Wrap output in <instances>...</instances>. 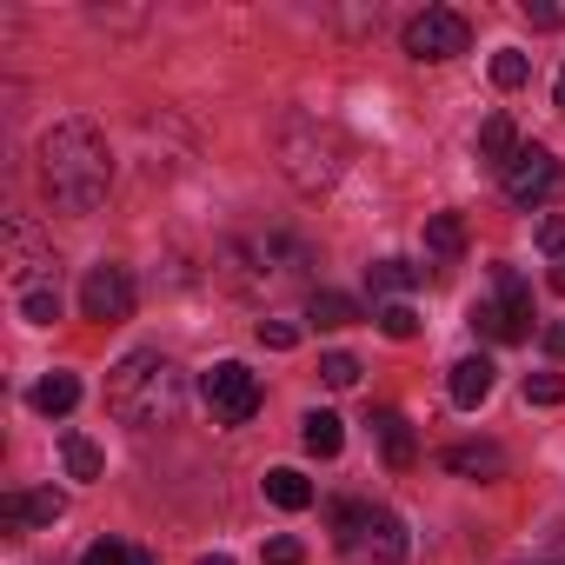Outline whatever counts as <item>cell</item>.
<instances>
[{
	"label": "cell",
	"instance_id": "obj_5",
	"mask_svg": "<svg viewBox=\"0 0 565 565\" xmlns=\"http://www.w3.org/2000/svg\"><path fill=\"white\" fill-rule=\"evenodd\" d=\"M466 327H472L479 340H499V347L532 340V287H525V273H519V266H505V259L492 266V294L472 300Z\"/></svg>",
	"mask_w": 565,
	"mask_h": 565
},
{
	"label": "cell",
	"instance_id": "obj_17",
	"mask_svg": "<svg viewBox=\"0 0 565 565\" xmlns=\"http://www.w3.org/2000/svg\"><path fill=\"white\" fill-rule=\"evenodd\" d=\"M300 446H307L313 459H340V446H347L340 413H307V419H300Z\"/></svg>",
	"mask_w": 565,
	"mask_h": 565
},
{
	"label": "cell",
	"instance_id": "obj_26",
	"mask_svg": "<svg viewBox=\"0 0 565 565\" xmlns=\"http://www.w3.org/2000/svg\"><path fill=\"white\" fill-rule=\"evenodd\" d=\"M320 380L347 393V386H360V360H353V353H327V360H320Z\"/></svg>",
	"mask_w": 565,
	"mask_h": 565
},
{
	"label": "cell",
	"instance_id": "obj_20",
	"mask_svg": "<svg viewBox=\"0 0 565 565\" xmlns=\"http://www.w3.org/2000/svg\"><path fill=\"white\" fill-rule=\"evenodd\" d=\"M512 153H519V134H512V120H505V114H486V127H479V160L505 173V160H512Z\"/></svg>",
	"mask_w": 565,
	"mask_h": 565
},
{
	"label": "cell",
	"instance_id": "obj_33",
	"mask_svg": "<svg viewBox=\"0 0 565 565\" xmlns=\"http://www.w3.org/2000/svg\"><path fill=\"white\" fill-rule=\"evenodd\" d=\"M545 347H552V353H558V360H565V320H558V327H552V333H545Z\"/></svg>",
	"mask_w": 565,
	"mask_h": 565
},
{
	"label": "cell",
	"instance_id": "obj_34",
	"mask_svg": "<svg viewBox=\"0 0 565 565\" xmlns=\"http://www.w3.org/2000/svg\"><path fill=\"white\" fill-rule=\"evenodd\" d=\"M552 100H558V114H565V67H558V87H552Z\"/></svg>",
	"mask_w": 565,
	"mask_h": 565
},
{
	"label": "cell",
	"instance_id": "obj_11",
	"mask_svg": "<svg viewBox=\"0 0 565 565\" xmlns=\"http://www.w3.org/2000/svg\"><path fill=\"white\" fill-rule=\"evenodd\" d=\"M446 472H459V479H505V446L459 439V446H446Z\"/></svg>",
	"mask_w": 565,
	"mask_h": 565
},
{
	"label": "cell",
	"instance_id": "obj_30",
	"mask_svg": "<svg viewBox=\"0 0 565 565\" xmlns=\"http://www.w3.org/2000/svg\"><path fill=\"white\" fill-rule=\"evenodd\" d=\"M539 253H552V259L565 253V213H545L539 220Z\"/></svg>",
	"mask_w": 565,
	"mask_h": 565
},
{
	"label": "cell",
	"instance_id": "obj_19",
	"mask_svg": "<svg viewBox=\"0 0 565 565\" xmlns=\"http://www.w3.org/2000/svg\"><path fill=\"white\" fill-rule=\"evenodd\" d=\"M266 499H273L279 512H307V505H313V486H307L294 466H273V472H266Z\"/></svg>",
	"mask_w": 565,
	"mask_h": 565
},
{
	"label": "cell",
	"instance_id": "obj_24",
	"mask_svg": "<svg viewBox=\"0 0 565 565\" xmlns=\"http://www.w3.org/2000/svg\"><path fill=\"white\" fill-rule=\"evenodd\" d=\"M525 74H532V61H525L519 47H499V54H492V87L512 94V87H525Z\"/></svg>",
	"mask_w": 565,
	"mask_h": 565
},
{
	"label": "cell",
	"instance_id": "obj_27",
	"mask_svg": "<svg viewBox=\"0 0 565 565\" xmlns=\"http://www.w3.org/2000/svg\"><path fill=\"white\" fill-rule=\"evenodd\" d=\"M558 399H565L558 373H525V406H558Z\"/></svg>",
	"mask_w": 565,
	"mask_h": 565
},
{
	"label": "cell",
	"instance_id": "obj_13",
	"mask_svg": "<svg viewBox=\"0 0 565 565\" xmlns=\"http://www.w3.org/2000/svg\"><path fill=\"white\" fill-rule=\"evenodd\" d=\"M67 512V499L47 486V492H8V499H0V519H8V525H54Z\"/></svg>",
	"mask_w": 565,
	"mask_h": 565
},
{
	"label": "cell",
	"instance_id": "obj_1",
	"mask_svg": "<svg viewBox=\"0 0 565 565\" xmlns=\"http://www.w3.org/2000/svg\"><path fill=\"white\" fill-rule=\"evenodd\" d=\"M41 186L61 213H94L114 186V153L94 120H54L41 134Z\"/></svg>",
	"mask_w": 565,
	"mask_h": 565
},
{
	"label": "cell",
	"instance_id": "obj_4",
	"mask_svg": "<svg viewBox=\"0 0 565 565\" xmlns=\"http://www.w3.org/2000/svg\"><path fill=\"white\" fill-rule=\"evenodd\" d=\"M279 160H287V173L313 193V186H333V180H340V167H347V140H340L327 120L294 114L287 127H279Z\"/></svg>",
	"mask_w": 565,
	"mask_h": 565
},
{
	"label": "cell",
	"instance_id": "obj_14",
	"mask_svg": "<svg viewBox=\"0 0 565 565\" xmlns=\"http://www.w3.org/2000/svg\"><path fill=\"white\" fill-rule=\"evenodd\" d=\"M373 433H380V452H386V466H393V472H413V459H419V439H413L406 413H380V419H373Z\"/></svg>",
	"mask_w": 565,
	"mask_h": 565
},
{
	"label": "cell",
	"instance_id": "obj_25",
	"mask_svg": "<svg viewBox=\"0 0 565 565\" xmlns=\"http://www.w3.org/2000/svg\"><path fill=\"white\" fill-rule=\"evenodd\" d=\"M373 320H380V333H386V340H413V333H419V313H413L406 300H393V307H380Z\"/></svg>",
	"mask_w": 565,
	"mask_h": 565
},
{
	"label": "cell",
	"instance_id": "obj_23",
	"mask_svg": "<svg viewBox=\"0 0 565 565\" xmlns=\"http://www.w3.org/2000/svg\"><path fill=\"white\" fill-rule=\"evenodd\" d=\"M14 307H21L28 327H54V320H61V287H34V294H21Z\"/></svg>",
	"mask_w": 565,
	"mask_h": 565
},
{
	"label": "cell",
	"instance_id": "obj_2",
	"mask_svg": "<svg viewBox=\"0 0 565 565\" xmlns=\"http://www.w3.org/2000/svg\"><path fill=\"white\" fill-rule=\"evenodd\" d=\"M180 406H186V380H180V366L160 360V353H127V360L107 373V413H114L120 426L153 433V426H173Z\"/></svg>",
	"mask_w": 565,
	"mask_h": 565
},
{
	"label": "cell",
	"instance_id": "obj_31",
	"mask_svg": "<svg viewBox=\"0 0 565 565\" xmlns=\"http://www.w3.org/2000/svg\"><path fill=\"white\" fill-rule=\"evenodd\" d=\"M300 539H266V565H300Z\"/></svg>",
	"mask_w": 565,
	"mask_h": 565
},
{
	"label": "cell",
	"instance_id": "obj_7",
	"mask_svg": "<svg viewBox=\"0 0 565 565\" xmlns=\"http://www.w3.org/2000/svg\"><path fill=\"white\" fill-rule=\"evenodd\" d=\"M466 47H472V28L452 8H426V14L406 21V54L413 61H459Z\"/></svg>",
	"mask_w": 565,
	"mask_h": 565
},
{
	"label": "cell",
	"instance_id": "obj_21",
	"mask_svg": "<svg viewBox=\"0 0 565 565\" xmlns=\"http://www.w3.org/2000/svg\"><path fill=\"white\" fill-rule=\"evenodd\" d=\"M61 459H67V479H100L107 472V459L87 433H61Z\"/></svg>",
	"mask_w": 565,
	"mask_h": 565
},
{
	"label": "cell",
	"instance_id": "obj_29",
	"mask_svg": "<svg viewBox=\"0 0 565 565\" xmlns=\"http://www.w3.org/2000/svg\"><path fill=\"white\" fill-rule=\"evenodd\" d=\"M127 558H134V545H120V539H94L81 565H127Z\"/></svg>",
	"mask_w": 565,
	"mask_h": 565
},
{
	"label": "cell",
	"instance_id": "obj_18",
	"mask_svg": "<svg viewBox=\"0 0 565 565\" xmlns=\"http://www.w3.org/2000/svg\"><path fill=\"white\" fill-rule=\"evenodd\" d=\"M366 287L373 294H413V287H426V266H413V259H373L366 266Z\"/></svg>",
	"mask_w": 565,
	"mask_h": 565
},
{
	"label": "cell",
	"instance_id": "obj_8",
	"mask_svg": "<svg viewBox=\"0 0 565 565\" xmlns=\"http://www.w3.org/2000/svg\"><path fill=\"white\" fill-rule=\"evenodd\" d=\"M499 186H505V200H512V206H545V200L565 186V167H558L545 147H519V153L505 160Z\"/></svg>",
	"mask_w": 565,
	"mask_h": 565
},
{
	"label": "cell",
	"instance_id": "obj_10",
	"mask_svg": "<svg viewBox=\"0 0 565 565\" xmlns=\"http://www.w3.org/2000/svg\"><path fill=\"white\" fill-rule=\"evenodd\" d=\"M8 287H14V300L34 294V287H61L54 253H41V239H34L21 220H8Z\"/></svg>",
	"mask_w": 565,
	"mask_h": 565
},
{
	"label": "cell",
	"instance_id": "obj_9",
	"mask_svg": "<svg viewBox=\"0 0 565 565\" xmlns=\"http://www.w3.org/2000/svg\"><path fill=\"white\" fill-rule=\"evenodd\" d=\"M81 313H87L94 327H120V320L134 313V279H127V266L100 259V266L87 273V287H81Z\"/></svg>",
	"mask_w": 565,
	"mask_h": 565
},
{
	"label": "cell",
	"instance_id": "obj_32",
	"mask_svg": "<svg viewBox=\"0 0 565 565\" xmlns=\"http://www.w3.org/2000/svg\"><path fill=\"white\" fill-rule=\"evenodd\" d=\"M525 21L552 34V28H565V8H545V0H539V8H532V0H525Z\"/></svg>",
	"mask_w": 565,
	"mask_h": 565
},
{
	"label": "cell",
	"instance_id": "obj_6",
	"mask_svg": "<svg viewBox=\"0 0 565 565\" xmlns=\"http://www.w3.org/2000/svg\"><path fill=\"white\" fill-rule=\"evenodd\" d=\"M200 399L220 426H246L259 413V373H246L239 360H220L206 380H200Z\"/></svg>",
	"mask_w": 565,
	"mask_h": 565
},
{
	"label": "cell",
	"instance_id": "obj_3",
	"mask_svg": "<svg viewBox=\"0 0 565 565\" xmlns=\"http://www.w3.org/2000/svg\"><path fill=\"white\" fill-rule=\"evenodd\" d=\"M333 545L347 565H399L406 558V519L386 505H333Z\"/></svg>",
	"mask_w": 565,
	"mask_h": 565
},
{
	"label": "cell",
	"instance_id": "obj_28",
	"mask_svg": "<svg viewBox=\"0 0 565 565\" xmlns=\"http://www.w3.org/2000/svg\"><path fill=\"white\" fill-rule=\"evenodd\" d=\"M259 347L294 353V347H300V327H294V320H259Z\"/></svg>",
	"mask_w": 565,
	"mask_h": 565
},
{
	"label": "cell",
	"instance_id": "obj_36",
	"mask_svg": "<svg viewBox=\"0 0 565 565\" xmlns=\"http://www.w3.org/2000/svg\"><path fill=\"white\" fill-rule=\"evenodd\" d=\"M127 565H153V552H134V558H127Z\"/></svg>",
	"mask_w": 565,
	"mask_h": 565
},
{
	"label": "cell",
	"instance_id": "obj_15",
	"mask_svg": "<svg viewBox=\"0 0 565 565\" xmlns=\"http://www.w3.org/2000/svg\"><path fill=\"white\" fill-rule=\"evenodd\" d=\"M28 406L47 413V419H67V413L81 406V380H74V373H47V380L28 393Z\"/></svg>",
	"mask_w": 565,
	"mask_h": 565
},
{
	"label": "cell",
	"instance_id": "obj_35",
	"mask_svg": "<svg viewBox=\"0 0 565 565\" xmlns=\"http://www.w3.org/2000/svg\"><path fill=\"white\" fill-rule=\"evenodd\" d=\"M200 565H233V558H226V552H206V558H200Z\"/></svg>",
	"mask_w": 565,
	"mask_h": 565
},
{
	"label": "cell",
	"instance_id": "obj_16",
	"mask_svg": "<svg viewBox=\"0 0 565 565\" xmlns=\"http://www.w3.org/2000/svg\"><path fill=\"white\" fill-rule=\"evenodd\" d=\"M459 253H466V220H459V213H433V220H426V259L452 266Z\"/></svg>",
	"mask_w": 565,
	"mask_h": 565
},
{
	"label": "cell",
	"instance_id": "obj_22",
	"mask_svg": "<svg viewBox=\"0 0 565 565\" xmlns=\"http://www.w3.org/2000/svg\"><path fill=\"white\" fill-rule=\"evenodd\" d=\"M307 320H313V327H327V333H340V327H353V320H360V307H353L347 294H313Z\"/></svg>",
	"mask_w": 565,
	"mask_h": 565
},
{
	"label": "cell",
	"instance_id": "obj_12",
	"mask_svg": "<svg viewBox=\"0 0 565 565\" xmlns=\"http://www.w3.org/2000/svg\"><path fill=\"white\" fill-rule=\"evenodd\" d=\"M492 380H499V366H492L486 353H472V360H459V366H452L446 393H452V406H466V413H472V406H486V399H492Z\"/></svg>",
	"mask_w": 565,
	"mask_h": 565
}]
</instances>
